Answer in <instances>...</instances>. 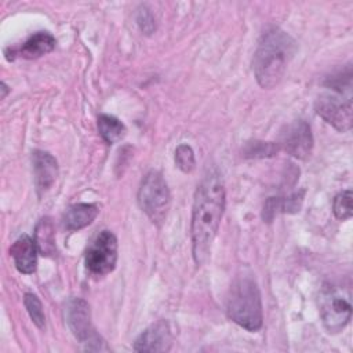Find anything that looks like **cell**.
I'll list each match as a JSON object with an SVG mask.
<instances>
[{
    "label": "cell",
    "instance_id": "6da1fadb",
    "mask_svg": "<svg viewBox=\"0 0 353 353\" xmlns=\"http://www.w3.org/2000/svg\"><path fill=\"white\" fill-rule=\"evenodd\" d=\"M225 211V185L216 168L207 170L197 186L192 211V248L197 265L207 262Z\"/></svg>",
    "mask_w": 353,
    "mask_h": 353
},
{
    "label": "cell",
    "instance_id": "7a4b0ae2",
    "mask_svg": "<svg viewBox=\"0 0 353 353\" xmlns=\"http://www.w3.org/2000/svg\"><path fill=\"white\" fill-rule=\"evenodd\" d=\"M296 52V41L280 28L268 29L259 39L252 58L254 74L262 88H273L283 79Z\"/></svg>",
    "mask_w": 353,
    "mask_h": 353
},
{
    "label": "cell",
    "instance_id": "3957f363",
    "mask_svg": "<svg viewBox=\"0 0 353 353\" xmlns=\"http://www.w3.org/2000/svg\"><path fill=\"white\" fill-rule=\"evenodd\" d=\"M226 314L247 331L255 332L262 327L261 292L251 277H240L230 285L226 296Z\"/></svg>",
    "mask_w": 353,
    "mask_h": 353
},
{
    "label": "cell",
    "instance_id": "277c9868",
    "mask_svg": "<svg viewBox=\"0 0 353 353\" xmlns=\"http://www.w3.org/2000/svg\"><path fill=\"white\" fill-rule=\"evenodd\" d=\"M138 203L153 223L161 225L165 221L171 204V194L165 179L159 171H149L141 181Z\"/></svg>",
    "mask_w": 353,
    "mask_h": 353
},
{
    "label": "cell",
    "instance_id": "5b68a950",
    "mask_svg": "<svg viewBox=\"0 0 353 353\" xmlns=\"http://www.w3.org/2000/svg\"><path fill=\"white\" fill-rule=\"evenodd\" d=\"M317 302L321 321L328 332L336 334L347 325L352 317V305L339 288L332 284H323Z\"/></svg>",
    "mask_w": 353,
    "mask_h": 353
},
{
    "label": "cell",
    "instance_id": "8992f818",
    "mask_svg": "<svg viewBox=\"0 0 353 353\" xmlns=\"http://www.w3.org/2000/svg\"><path fill=\"white\" fill-rule=\"evenodd\" d=\"M65 319L74 338L88 350H106L105 341L91 323L88 303L81 298H70L65 305Z\"/></svg>",
    "mask_w": 353,
    "mask_h": 353
},
{
    "label": "cell",
    "instance_id": "52a82bcc",
    "mask_svg": "<svg viewBox=\"0 0 353 353\" xmlns=\"http://www.w3.org/2000/svg\"><path fill=\"white\" fill-rule=\"evenodd\" d=\"M316 113L334 128L346 132L352 128V95L350 91H334L321 94L314 103Z\"/></svg>",
    "mask_w": 353,
    "mask_h": 353
},
{
    "label": "cell",
    "instance_id": "ba28073f",
    "mask_svg": "<svg viewBox=\"0 0 353 353\" xmlns=\"http://www.w3.org/2000/svg\"><path fill=\"white\" fill-rule=\"evenodd\" d=\"M117 262V239L109 230H102L85 252V266L97 276L110 273Z\"/></svg>",
    "mask_w": 353,
    "mask_h": 353
},
{
    "label": "cell",
    "instance_id": "9c48e42d",
    "mask_svg": "<svg viewBox=\"0 0 353 353\" xmlns=\"http://www.w3.org/2000/svg\"><path fill=\"white\" fill-rule=\"evenodd\" d=\"M277 145L296 159H306L313 148L310 125L305 120H295L287 124L280 132Z\"/></svg>",
    "mask_w": 353,
    "mask_h": 353
},
{
    "label": "cell",
    "instance_id": "30bf717a",
    "mask_svg": "<svg viewBox=\"0 0 353 353\" xmlns=\"http://www.w3.org/2000/svg\"><path fill=\"white\" fill-rule=\"evenodd\" d=\"M172 335L168 324L160 320L149 325L134 342L135 352H167L171 347Z\"/></svg>",
    "mask_w": 353,
    "mask_h": 353
},
{
    "label": "cell",
    "instance_id": "8fae6325",
    "mask_svg": "<svg viewBox=\"0 0 353 353\" xmlns=\"http://www.w3.org/2000/svg\"><path fill=\"white\" fill-rule=\"evenodd\" d=\"M33 172L37 193L47 192L58 176V163L52 154L44 150H34L33 156Z\"/></svg>",
    "mask_w": 353,
    "mask_h": 353
},
{
    "label": "cell",
    "instance_id": "7c38bea8",
    "mask_svg": "<svg viewBox=\"0 0 353 353\" xmlns=\"http://www.w3.org/2000/svg\"><path fill=\"white\" fill-rule=\"evenodd\" d=\"M37 244L28 234L19 236L10 248L15 268L23 274H32L37 268Z\"/></svg>",
    "mask_w": 353,
    "mask_h": 353
},
{
    "label": "cell",
    "instance_id": "4fadbf2b",
    "mask_svg": "<svg viewBox=\"0 0 353 353\" xmlns=\"http://www.w3.org/2000/svg\"><path fill=\"white\" fill-rule=\"evenodd\" d=\"M98 212H99V210L95 204H91V203L73 204L63 214V218H62L63 228L70 232L80 230V229L88 226L90 223H92V221L97 218Z\"/></svg>",
    "mask_w": 353,
    "mask_h": 353
},
{
    "label": "cell",
    "instance_id": "5bb4252c",
    "mask_svg": "<svg viewBox=\"0 0 353 353\" xmlns=\"http://www.w3.org/2000/svg\"><path fill=\"white\" fill-rule=\"evenodd\" d=\"M57 40L48 32H37L32 34L19 48L12 50V55H19L22 58L33 59L51 52L55 48Z\"/></svg>",
    "mask_w": 353,
    "mask_h": 353
},
{
    "label": "cell",
    "instance_id": "9a60e30c",
    "mask_svg": "<svg viewBox=\"0 0 353 353\" xmlns=\"http://www.w3.org/2000/svg\"><path fill=\"white\" fill-rule=\"evenodd\" d=\"M305 190L295 192L287 197H269L263 205L262 218L266 222H272L277 212L284 214H295L301 210L303 203Z\"/></svg>",
    "mask_w": 353,
    "mask_h": 353
},
{
    "label": "cell",
    "instance_id": "2e32d148",
    "mask_svg": "<svg viewBox=\"0 0 353 353\" xmlns=\"http://www.w3.org/2000/svg\"><path fill=\"white\" fill-rule=\"evenodd\" d=\"M34 241L37 244V250L41 255L51 256L57 251L55 245V232L54 225L50 218H41L36 225Z\"/></svg>",
    "mask_w": 353,
    "mask_h": 353
},
{
    "label": "cell",
    "instance_id": "e0dca14e",
    "mask_svg": "<svg viewBox=\"0 0 353 353\" xmlns=\"http://www.w3.org/2000/svg\"><path fill=\"white\" fill-rule=\"evenodd\" d=\"M98 131L102 139L112 145L121 141L125 135V125L114 116L101 114L98 117Z\"/></svg>",
    "mask_w": 353,
    "mask_h": 353
},
{
    "label": "cell",
    "instance_id": "ac0fdd59",
    "mask_svg": "<svg viewBox=\"0 0 353 353\" xmlns=\"http://www.w3.org/2000/svg\"><path fill=\"white\" fill-rule=\"evenodd\" d=\"M280 150V146L273 142H261V141H252L248 142L244 149V157H254V159H262V157H272Z\"/></svg>",
    "mask_w": 353,
    "mask_h": 353
},
{
    "label": "cell",
    "instance_id": "d6986e66",
    "mask_svg": "<svg viewBox=\"0 0 353 353\" xmlns=\"http://www.w3.org/2000/svg\"><path fill=\"white\" fill-rule=\"evenodd\" d=\"M23 305L26 307V312L29 313L32 321L36 324L37 328H44L46 325V314L43 310V305L40 302V299L32 294V292H26L25 298H23Z\"/></svg>",
    "mask_w": 353,
    "mask_h": 353
},
{
    "label": "cell",
    "instance_id": "ffe728a7",
    "mask_svg": "<svg viewBox=\"0 0 353 353\" xmlns=\"http://www.w3.org/2000/svg\"><path fill=\"white\" fill-rule=\"evenodd\" d=\"M352 200H353V194H352L350 189L343 190V192H341L339 194L335 196L332 208H334V214L338 219L346 221V219L352 218V215H353Z\"/></svg>",
    "mask_w": 353,
    "mask_h": 353
},
{
    "label": "cell",
    "instance_id": "44dd1931",
    "mask_svg": "<svg viewBox=\"0 0 353 353\" xmlns=\"http://www.w3.org/2000/svg\"><path fill=\"white\" fill-rule=\"evenodd\" d=\"M175 164L183 172H192L194 170V153L189 145L181 143L175 149Z\"/></svg>",
    "mask_w": 353,
    "mask_h": 353
},
{
    "label": "cell",
    "instance_id": "7402d4cb",
    "mask_svg": "<svg viewBox=\"0 0 353 353\" xmlns=\"http://www.w3.org/2000/svg\"><path fill=\"white\" fill-rule=\"evenodd\" d=\"M137 22H138L141 30L143 33H146V34H150L154 30V28H156L154 26V19H153L152 14L145 7L142 10H139V12L137 15Z\"/></svg>",
    "mask_w": 353,
    "mask_h": 353
},
{
    "label": "cell",
    "instance_id": "603a6c76",
    "mask_svg": "<svg viewBox=\"0 0 353 353\" xmlns=\"http://www.w3.org/2000/svg\"><path fill=\"white\" fill-rule=\"evenodd\" d=\"M1 91H3V94H1V98H6L7 92L10 91V88L6 85V83H1Z\"/></svg>",
    "mask_w": 353,
    "mask_h": 353
}]
</instances>
